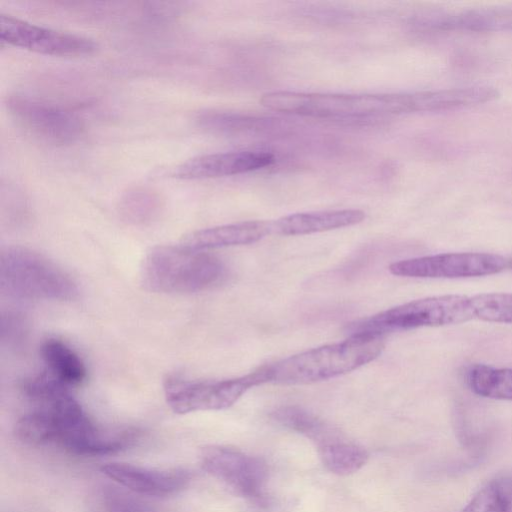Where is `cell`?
<instances>
[{
  "label": "cell",
  "instance_id": "obj_26",
  "mask_svg": "<svg viewBox=\"0 0 512 512\" xmlns=\"http://www.w3.org/2000/svg\"><path fill=\"white\" fill-rule=\"evenodd\" d=\"M509 267L512 269V258L509 259Z\"/></svg>",
  "mask_w": 512,
  "mask_h": 512
},
{
  "label": "cell",
  "instance_id": "obj_15",
  "mask_svg": "<svg viewBox=\"0 0 512 512\" xmlns=\"http://www.w3.org/2000/svg\"><path fill=\"white\" fill-rule=\"evenodd\" d=\"M272 417L281 426L313 441L317 449L344 435L323 419L299 406L280 407L273 412Z\"/></svg>",
  "mask_w": 512,
  "mask_h": 512
},
{
  "label": "cell",
  "instance_id": "obj_25",
  "mask_svg": "<svg viewBox=\"0 0 512 512\" xmlns=\"http://www.w3.org/2000/svg\"><path fill=\"white\" fill-rule=\"evenodd\" d=\"M507 512H512V477H502L492 480Z\"/></svg>",
  "mask_w": 512,
  "mask_h": 512
},
{
  "label": "cell",
  "instance_id": "obj_1",
  "mask_svg": "<svg viewBox=\"0 0 512 512\" xmlns=\"http://www.w3.org/2000/svg\"><path fill=\"white\" fill-rule=\"evenodd\" d=\"M261 104L277 112L346 120L421 112L419 92L394 94H327L274 91Z\"/></svg>",
  "mask_w": 512,
  "mask_h": 512
},
{
  "label": "cell",
  "instance_id": "obj_2",
  "mask_svg": "<svg viewBox=\"0 0 512 512\" xmlns=\"http://www.w3.org/2000/svg\"><path fill=\"white\" fill-rule=\"evenodd\" d=\"M383 349V336L349 335L344 341L313 348L264 365L267 382L300 385L328 380L371 362Z\"/></svg>",
  "mask_w": 512,
  "mask_h": 512
},
{
  "label": "cell",
  "instance_id": "obj_22",
  "mask_svg": "<svg viewBox=\"0 0 512 512\" xmlns=\"http://www.w3.org/2000/svg\"><path fill=\"white\" fill-rule=\"evenodd\" d=\"M131 493L113 488L106 489L102 494L104 510L106 512H159L156 505Z\"/></svg>",
  "mask_w": 512,
  "mask_h": 512
},
{
  "label": "cell",
  "instance_id": "obj_11",
  "mask_svg": "<svg viewBox=\"0 0 512 512\" xmlns=\"http://www.w3.org/2000/svg\"><path fill=\"white\" fill-rule=\"evenodd\" d=\"M275 161L272 153L265 151H229L200 155L179 165L174 176L197 180L233 176L270 166Z\"/></svg>",
  "mask_w": 512,
  "mask_h": 512
},
{
  "label": "cell",
  "instance_id": "obj_23",
  "mask_svg": "<svg viewBox=\"0 0 512 512\" xmlns=\"http://www.w3.org/2000/svg\"><path fill=\"white\" fill-rule=\"evenodd\" d=\"M461 512H507L493 482L482 487Z\"/></svg>",
  "mask_w": 512,
  "mask_h": 512
},
{
  "label": "cell",
  "instance_id": "obj_20",
  "mask_svg": "<svg viewBox=\"0 0 512 512\" xmlns=\"http://www.w3.org/2000/svg\"><path fill=\"white\" fill-rule=\"evenodd\" d=\"M18 440L28 445L54 442V429L49 413L40 407L23 415L15 424Z\"/></svg>",
  "mask_w": 512,
  "mask_h": 512
},
{
  "label": "cell",
  "instance_id": "obj_17",
  "mask_svg": "<svg viewBox=\"0 0 512 512\" xmlns=\"http://www.w3.org/2000/svg\"><path fill=\"white\" fill-rule=\"evenodd\" d=\"M465 377L470 390L479 396L512 400V368L473 364L467 368Z\"/></svg>",
  "mask_w": 512,
  "mask_h": 512
},
{
  "label": "cell",
  "instance_id": "obj_4",
  "mask_svg": "<svg viewBox=\"0 0 512 512\" xmlns=\"http://www.w3.org/2000/svg\"><path fill=\"white\" fill-rule=\"evenodd\" d=\"M0 279L2 290L22 299L71 301L79 293L63 269L25 247H8L2 252Z\"/></svg>",
  "mask_w": 512,
  "mask_h": 512
},
{
  "label": "cell",
  "instance_id": "obj_3",
  "mask_svg": "<svg viewBox=\"0 0 512 512\" xmlns=\"http://www.w3.org/2000/svg\"><path fill=\"white\" fill-rule=\"evenodd\" d=\"M226 277L227 268L219 258L183 244L153 247L141 268L145 288L158 293L201 292L218 286Z\"/></svg>",
  "mask_w": 512,
  "mask_h": 512
},
{
  "label": "cell",
  "instance_id": "obj_24",
  "mask_svg": "<svg viewBox=\"0 0 512 512\" xmlns=\"http://www.w3.org/2000/svg\"><path fill=\"white\" fill-rule=\"evenodd\" d=\"M23 321L15 314L2 317V339L8 343H16L23 335Z\"/></svg>",
  "mask_w": 512,
  "mask_h": 512
},
{
  "label": "cell",
  "instance_id": "obj_16",
  "mask_svg": "<svg viewBox=\"0 0 512 512\" xmlns=\"http://www.w3.org/2000/svg\"><path fill=\"white\" fill-rule=\"evenodd\" d=\"M40 353L51 375L65 386H78L85 381L87 369L84 362L64 342L47 339L42 343Z\"/></svg>",
  "mask_w": 512,
  "mask_h": 512
},
{
  "label": "cell",
  "instance_id": "obj_14",
  "mask_svg": "<svg viewBox=\"0 0 512 512\" xmlns=\"http://www.w3.org/2000/svg\"><path fill=\"white\" fill-rule=\"evenodd\" d=\"M364 219L365 213L358 209L301 212L277 219L272 229L281 235H304L352 226Z\"/></svg>",
  "mask_w": 512,
  "mask_h": 512
},
{
  "label": "cell",
  "instance_id": "obj_8",
  "mask_svg": "<svg viewBox=\"0 0 512 512\" xmlns=\"http://www.w3.org/2000/svg\"><path fill=\"white\" fill-rule=\"evenodd\" d=\"M509 267V259L492 253H441L392 263L389 271L413 278H469L497 274Z\"/></svg>",
  "mask_w": 512,
  "mask_h": 512
},
{
  "label": "cell",
  "instance_id": "obj_5",
  "mask_svg": "<svg viewBox=\"0 0 512 512\" xmlns=\"http://www.w3.org/2000/svg\"><path fill=\"white\" fill-rule=\"evenodd\" d=\"M471 297L448 294L426 297L350 323L349 335H378L420 327L454 325L474 319Z\"/></svg>",
  "mask_w": 512,
  "mask_h": 512
},
{
  "label": "cell",
  "instance_id": "obj_9",
  "mask_svg": "<svg viewBox=\"0 0 512 512\" xmlns=\"http://www.w3.org/2000/svg\"><path fill=\"white\" fill-rule=\"evenodd\" d=\"M5 105L19 125L48 143L70 144L82 135L81 120L58 106L19 95L8 96Z\"/></svg>",
  "mask_w": 512,
  "mask_h": 512
},
{
  "label": "cell",
  "instance_id": "obj_12",
  "mask_svg": "<svg viewBox=\"0 0 512 512\" xmlns=\"http://www.w3.org/2000/svg\"><path fill=\"white\" fill-rule=\"evenodd\" d=\"M102 473L137 495L169 496L183 490L190 474L183 469H151L129 463L113 462L101 467Z\"/></svg>",
  "mask_w": 512,
  "mask_h": 512
},
{
  "label": "cell",
  "instance_id": "obj_10",
  "mask_svg": "<svg viewBox=\"0 0 512 512\" xmlns=\"http://www.w3.org/2000/svg\"><path fill=\"white\" fill-rule=\"evenodd\" d=\"M2 42L52 56H82L93 53L97 44L86 37L34 25L10 15L0 16Z\"/></svg>",
  "mask_w": 512,
  "mask_h": 512
},
{
  "label": "cell",
  "instance_id": "obj_21",
  "mask_svg": "<svg viewBox=\"0 0 512 512\" xmlns=\"http://www.w3.org/2000/svg\"><path fill=\"white\" fill-rule=\"evenodd\" d=\"M474 317L487 322L512 324V293H482L471 297Z\"/></svg>",
  "mask_w": 512,
  "mask_h": 512
},
{
  "label": "cell",
  "instance_id": "obj_6",
  "mask_svg": "<svg viewBox=\"0 0 512 512\" xmlns=\"http://www.w3.org/2000/svg\"><path fill=\"white\" fill-rule=\"evenodd\" d=\"M263 383H267L264 366L242 377L217 381H188L169 376L164 381V393L175 413L187 414L226 409L251 387Z\"/></svg>",
  "mask_w": 512,
  "mask_h": 512
},
{
  "label": "cell",
  "instance_id": "obj_13",
  "mask_svg": "<svg viewBox=\"0 0 512 512\" xmlns=\"http://www.w3.org/2000/svg\"><path fill=\"white\" fill-rule=\"evenodd\" d=\"M270 232H273L272 222L244 221L195 231L187 235L182 244L197 250L247 245Z\"/></svg>",
  "mask_w": 512,
  "mask_h": 512
},
{
  "label": "cell",
  "instance_id": "obj_18",
  "mask_svg": "<svg viewBox=\"0 0 512 512\" xmlns=\"http://www.w3.org/2000/svg\"><path fill=\"white\" fill-rule=\"evenodd\" d=\"M325 468L336 475H350L360 470L369 454L360 444L344 437L318 450Z\"/></svg>",
  "mask_w": 512,
  "mask_h": 512
},
{
  "label": "cell",
  "instance_id": "obj_19",
  "mask_svg": "<svg viewBox=\"0 0 512 512\" xmlns=\"http://www.w3.org/2000/svg\"><path fill=\"white\" fill-rule=\"evenodd\" d=\"M162 200L159 194L145 187L128 190L119 202L122 219L130 224L139 225L153 221L160 213Z\"/></svg>",
  "mask_w": 512,
  "mask_h": 512
},
{
  "label": "cell",
  "instance_id": "obj_7",
  "mask_svg": "<svg viewBox=\"0 0 512 512\" xmlns=\"http://www.w3.org/2000/svg\"><path fill=\"white\" fill-rule=\"evenodd\" d=\"M200 465L236 494L261 500L268 477L266 463L259 457L226 445H208L201 449Z\"/></svg>",
  "mask_w": 512,
  "mask_h": 512
}]
</instances>
